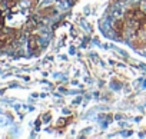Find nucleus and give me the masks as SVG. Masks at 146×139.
<instances>
[{
  "label": "nucleus",
  "mask_w": 146,
  "mask_h": 139,
  "mask_svg": "<svg viewBox=\"0 0 146 139\" xmlns=\"http://www.w3.org/2000/svg\"><path fill=\"white\" fill-rule=\"evenodd\" d=\"M37 25H39V20H37L35 16H32V17L27 20V23H26V29H27V30H33V29L37 27Z\"/></svg>",
  "instance_id": "nucleus-2"
},
{
  "label": "nucleus",
  "mask_w": 146,
  "mask_h": 139,
  "mask_svg": "<svg viewBox=\"0 0 146 139\" xmlns=\"http://www.w3.org/2000/svg\"><path fill=\"white\" fill-rule=\"evenodd\" d=\"M113 29H115V32H116L119 36H123V35H125V29H126L125 19H115V22H113Z\"/></svg>",
  "instance_id": "nucleus-1"
},
{
  "label": "nucleus",
  "mask_w": 146,
  "mask_h": 139,
  "mask_svg": "<svg viewBox=\"0 0 146 139\" xmlns=\"http://www.w3.org/2000/svg\"><path fill=\"white\" fill-rule=\"evenodd\" d=\"M29 49L30 50H37V47H39V42H37V37H35V36H32V37H29Z\"/></svg>",
  "instance_id": "nucleus-4"
},
{
  "label": "nucleus",
  "mask_w": 146,
  "mask_h": 139,
  "mask_svg": "<svg viewBox=\"0 0 146 139\" xmlns=\"http://www.w3.org/2000/svg\"><path fill=\"white\" fill-rule=\"evenodd\" d=\"M0 25H2V7H0Z\"/></svg>",
  "instance_id": "nucleus-5"
},
{
  "label": "nucleus",
  "mask_w": 146,
  "mask_h": 139,
  "mask_svg": "<svg viewBox=\"0 0 146 139\" xmlns=\"http://www.w3.org/2000/svg\"><path fill=\"white\" fill-rule=\"evenodd\" d=\"M112 15H113V17H115V19H123L125 12H123V9H122L120 6H115V7H113Z\"/></svg>",
  "instance_id": "nucleus-3"
}]
</instances>
